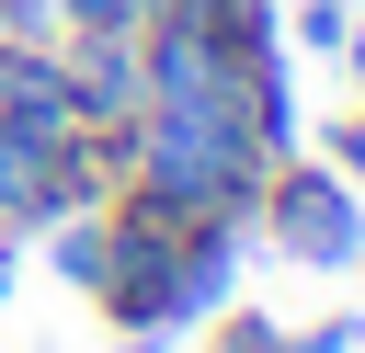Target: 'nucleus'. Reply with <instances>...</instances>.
<instances>
[{"label":"nucleus","instance_id":"6","mask_svg":"<svg viewBox=\"0 0 365 353\" xmlns=\"http://www.w3.org/2000/svg\"><path fill=\"white\" fill-rule=\"evenodd\" d=\"M160 0H57V34H137Z\"/></svg>","mask_w":365,"mask_h":353},{"label":"nucleus","instance_id":"4","mask_svg":"<svg viewBox=\"0 0 365 353\" xmlns=\"http://www.w3.org/2000/svg\"><path fill=\"white\" fill-rule=\"evenodd\" d=\"M57 285H80V296H103V273H114V228H103V205H80V216H57Z\"/></svg>","mask_w":365,"mask_h":353},{"label":"nucleus","instance_id":"5","mask_svg":"<svg viewBox=\"0 0 365 353\" xmlns=\"http://www.w3.org/2000/svg\"><path fill=\"white\" fill-rule=\"evenodd\" d=\"M342 34H354V0H285V46L342 57Z\"/></svg>","mask_w":365,"mask_h":353},{"label":"nucleus","instance_id":"9","mask_svg":"<svg viewBox=\"0 0 365 353\" xmlns=\"http://www.w3.org/2000/svg\"><path fill=\"white\" fill-rule=\"evenodd\" d=\"M205 353H285V330H274V319H228Z\"/></svg>","mask_w":365,"mask_h":353},{"label":"nucleus","instance_id":"2","mask_svg":"<svg viewBox=\"0 0 365 353\" xmlns=\"http://www.w3.org/2000/svg\"><path fill=\"white\" fill-rule=\"evenodd\" d=\"M114 194V137L91 125H11L0 114V228H57Z\"/></svg>","mask_w":365,"mask_h":353},{"label":"nucleus","instance_id":"8","mask_svg":"<svg viewBox=\"0 0 365 353\" xmlns=\"http://www.w3.org/2000/svg\"><path fill=\"white\" fill-rule=\"evenodd\" d=\"M285 353H365V319H319V330H285Z\"/></svg>","mask_w":365,"mask_h":353},{"label":"nucleus","instance_id":"7","mask_svg":"<svg viewBox=\"0 0 365 353\" xmlns=\"http://www.w3.org/2000/svg\"><path fill=\"white\" fill-rule=\"evenodd\" d=\"M319 159H331L342 182H365V91H354V114H342V125L319 137Z\"/></svg>","mask_w":365,"mask_h":353},{"label":"nucleus","instance_id":"10","mask_svg":"<svg viewBox=\"0 0 365 353\" xmlns=\"http://www.w3.org/2000/svg\"><path fill=\"white\" fill-rule=\"evenodd\" d=\"M342 68H354V91H365V0H354V34H342Z\"/></svg>","mask_w":365,"mask_h":353},{"label":"nucleus","instance_id":"1","mask_svg":"<svg viewBox=\"0 0 365 353\" xmlns=\"http://www.w3.org/2000/svg\"><path fill=\"white\" fill-rule=\"evenodd\" d=\"M251 228L285 251V262H308V273H354L365 262V182H342L331 159H274L262 171V194H251Z\"/></svg>","mask_w":365,"mask_h":353},{"label":"nucleus","instance_id":"3","mask_svg":"<svg viewBox=\"0 0 365 353\" xmlns=\"http://www.w3.org/2000/svg\"><path fill=\"white\" fill-rule=\"evenodd\" d=\"M57 68H68V114L91 137H125L137 102H148V68H137V34H57Z\"/></svg>","mask_w":365,"mask_h":353},{"label":"nucleus","instance_id":"11","mask_svg":"<svg viewBox=\"0 0 365 353\" xmlns=\"http://www.w3.org/2000/svg\"><path fill=\"white\" fill-rule=\"evenodd\" d=\"M274 11H285V0H274Z\"/></svg>","mask_w":365,"mask_h":353}]
</instances>
